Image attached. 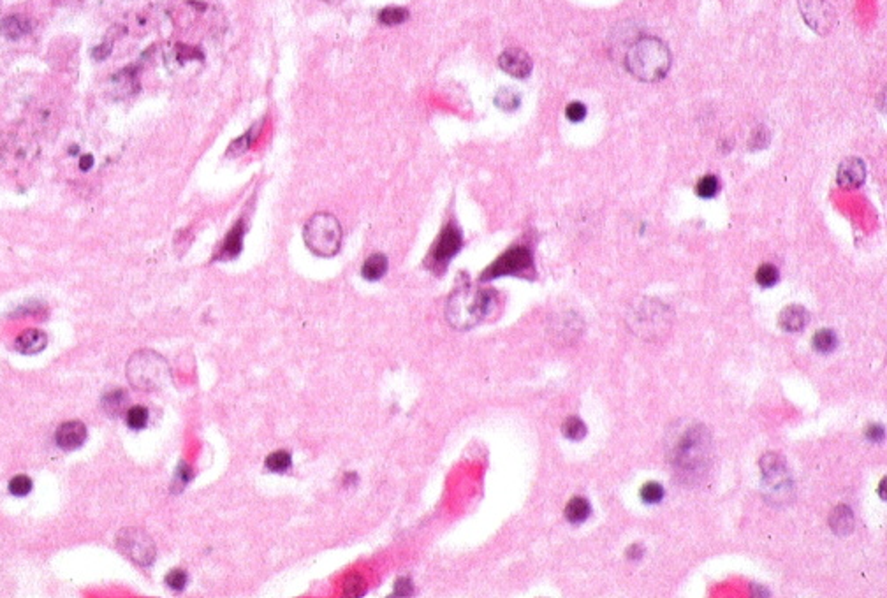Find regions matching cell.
<instances>
[{
  "instance_id": "40",
  "label": "cell",
  "mask_w": 887,
  "mask_h": 598,
  "mask_svg": "<svg viewBox=\"0 0 887 598\" xmlns=\"http://www.w3.org/2000/svg\"><path fill=\"white\" fill-rule=\"evenodd\" d=\"M866 435H868V438H870V440H882V438H884V428H882V426L873 424V426H870V429H868Z\"/></svg>"
},
{
  "instance_id": "4",
  "label": "cell",
  "mask_w": 887,
  "mask_h": 598,
  "mask_svg": "<svg viewBox=\"0 0 887 598\" xmlns=\"http://www.w3.org/2000/svg\"><path fill=\"white\" fill-rule=\"evenodd\" d=\"M127 377L139 391H157L171 378L169 364L161 354L153 351H139L127 364Z\"/></svg>"
},
{
  "instance_id": "35",
  "label": "cell",
  "mask_w": 887,
  "mask_h": 598,
  "mask_svg": "<svg viewBox=\"0 0 887 598\" xmlns=\"http://www.w3.org/2000/svg\"><path fill=\"white\" fill-rule=\"evenodd\" d=\"M166 584H168L171 590L181 591L185 588V584H187V572L180 570V568H175V570H171L168 575H166Z\"/></svg>"
},
{
  "instance_id": "17",
  "label": "cell",
  "mask_w": 887,
  "mask_h": 598,
  "mask_svg": "<svg viewBox=\"0 0 887 598\" xmlns=\"http://www.w3.org/2000/svg\"><path fill=\"white\" fill-rule=\"evenodd\" d=\"M810 315L808 311L805 310L803 307H797V305H793V307H787L786 310L780 313V327L784 331H789V333H797V331L805 329V326L808 324Z\"/></svg>"
},
{
  "instance_id": "39",
  "label": "cell",
  "mask_w": 887,
  "mask_h": 598,
  "mask_svg": "<svg viewBox=\"0 0 887 598\" xmlns=\"http://www.w3.org/2000/svg\"><path fill=\"white\" fill-rule=\"evenodd\" d=\"M190 477H192V472H190L189 466H187L185 463H180V466H178L177 470V475H175V482L178 484V488L180 489L185 488V484L189 482Z\"/></svg>"
},
{
  "instance_id": "23",
  "label": "cell",
  "mask_w": 887,
  "mask_h": 598,
  "mask_svg": "<svg viewBox=\"0 0 887 598\" xmlns=\"http://www.w3.org/2000/svg\"><path fill=\"white\" fill-rule=\"evenodd\" d=\"M292 464V457L291 454L286 453V451H277V453L270 454V456L264 460V466H266L270 472L275 473H282L286 470L291 468Z\"/></svg>"
},
{
  "instance_id": "20",
  "label": "cell",
  "mask_w": 887,
  "mask_h": 598,
  "mask_svg": "<svg viewBox=\"0 0 887 598\" xmlns=\"http://www.w3.org/2000/svg\"><path fill=\"white\" fill-rule=\"evenodd\" d=\"M566 516L570 523H583L590 516V504L583 496H574L567 504Z\"/></svg>"
},
{
  "instance_id": "30",
  "label": "cell",
  "mask_w": 887,
  "mask_h": 598,
  "mask_svg": "<svg viewBox=\"0 0 887 598\" xmlns=\"http://www.w3.org/2000/svg\"><path fill=\"white\" fill-rule=\"evenodd\" d=\"M755 280L761 287H773L778 282V269L771 264H762L755 273Z\"/></svg>"
},
{
  "instance_id": "16",
  "label": "cell",
  "mask_w": 887,
  "mask_h": 598,
  "mask_svg": "<svg viewBox=\"0 0 887 598\" xmlns=\"http://www.w3.org/2000/svg\"><path fill=\"white\" fill-rule=\"evenodd\" d=\"M32 32V21L27 16L11 14L0 20V34L6 39H20Z\"/></svg>"
},
{
  "instance_id": "37",
  "label": "cell",
  "mask_w": 887,
  "mask_h": 598,
  "mask_svg": "<svg viewBox=\"0 0 887 598\" xmlns=\"http://www.w3.org/2000/svg\"><path fill=\"white\" fill-rule=\"evenodd\" d=\"M566 114H567V118H569L570 122H581V120L586 116L585 104H581V103L569 104V106H567V110H566Z\"/></svg>"
},
{
  "instance_id": "36",
  "label": "cell",
  "mask_w": 887,
  "mask_h": 598,
  "mask_svg": "<svg viewBox=\"0 0 887 598\" xmlns=\"http://www.w3.org/2000/svg\"><path fill=\"white\" fill-rule=\"evenodd\" d=\"M412 581L408 577H398L395 581V588H393V595L395 597H408V595H412Z\"/></svg>"
},
{
  "instance_id": "32",
  "label": "cell",
  "mask_w": 887,
  "mask_h": 598,
  "mask_svg": "<svg viewBox=\"0 0 887 598\" xmlns=\"http://www.w3.org/2000/svg\"><path fill=\"white\" fill-rule=\"evenodd\" d=\"M365 579L361 575L350 574L347 575L346 583H343V593L349 595V597H361L365 593Z\"/></svg>"
},
{
  "instance_id": "8",
  "label": "cell",
  "mask_w": 887,
  "mask_h": 598,
  "mask_svg": "<svg viewBox=\"0 0 887 598\" xmlns=\"http://www.w3.org/2000/svg\"><path fill=\"white\" fill-rule=\"evenodd\" d=\"M461 247H464L461 231L456 225L448 224L442 229L435 243H433L432 250L428 254V259H426V264H428L430 269H433V271L444 269L448 266L449 260L461 250Z\"/></svg>"
},
{
  "instance_id": "29",
  "label": "cell",
  "mask_w": 887,
  "mask_h": 598,
  "mask_svg": "<svg viewBox=\"0 0 887 598\" xmlns=\"http://www.w3.org/2000/svg\"><path fill=\"white\" fill-rule=\"evenodd\" d=\"M561 431L566 435L569 440H581L583 437L586 435V426L583 424L581 419L577 417H569L564 426H561Z\"/></svg>"
},
{
  "instance_id": "34",
  "label": "cell",
  "mask_w": 887,
  "mask_h": 598,
  "mask_svg": "<svg viewBox=\"0 0 887 598\" xmlns=\"http://www.w3.org/2000/svg\"><path fill=\"white\" fill-rule=\"evenodd\" d=\"M254 130H255V127H252V129H248L240 139H236V141L232 143L231 146H229L228 155H241L243 152H247V150L250 148V145H252V136H254Z\"/></svg>"
},
{
  "instance_id": "24",
  "label": "cell",
  "mask_w": 887,
  "mask_h": 598,
  "mask_svg": "<svg viewBox=\"0 0 887 598\" xmlns=\"http://www.w3.org/2000/svg\"><path fill=\"white\" fill-rule=\"evenodd\" d=\"M126 403H127V396L123 394V391L120 389L111 391V393H108L106 396L102 398V406H104V410H106L108 413H111V415H118V413L122 412V410L126 409Z\"/></svg>"
},
{
  "instance_id": "43",
  "label": "cell",
  "mask_w": 887,
  "mask_h": 598,
  "mask_svg": "<svg viewBox=\"0 0 887 598\" xmlns=\"http://www.w3.org/2000/svg\"><path fill=\"white\" fill-rule=\"evenodd\" d=\"M69 152H71L72 155H76L78 154V146H72V150H69Z\"/></svg>"
},
{
  "instance_id": "22",
  "label": "cell",
  "mask_w": 887,
  "mask_h": 598,
  "mask_svg": "<svg viewBox=\"0 0 887 598\" xmlns=\"http://www.w3.org/2000/svg\"><path fill=\"white\" fill-rule=\"evenodd\" d=\"M829 524L840 535L848 533L852 530V512L847 507H844V505H840L837 511L833 512L831 517H829Z\"/></svg>"
},
{
  "instance_id": "25",
  "label": "cell",
  "mask_w": 887,
  "mask_h": 598,
  "mask_svg": "<svg viewBox=\"0 0 887 598\" xmlns=\"http://www.w3.org/2000/svg\"><path fill=\"white\" fill-rule=\"evenodd\" d=\"M495 104L497 107H500L502 111H516L521 104V97L516 94L515 90H510V88H502L499 94L495 95Z\"/></svg>"
},
{
  "instance_id": "12",
  "label": "cell",
  "mask_w": 887,
  "mask_h": 598,
  "mask_svg": "<svg viewBox=\"0 0 887 598\" xmlns=\"http://www.w3.org/2000/svg\"><path fill=\"white\" fill-rule=\"evenodd\" d=\"M87 440V428L79 421H67L55 431V442L63 451H74Z\"/></svg>"
},
{
  "instance_id": "11",
  "label": "cell",
  "mask_w": 887,
  "mask_h": 598,
  "mask_svg": "<svg viewBox=\"0 0 887 598\" xmlns=\"http://www.w3.org/2000/svg\"><path fill=\"white\" fill-rule=\"evenodd\" d=\"M801 12L805 14V20L815 30L824 34L829 28L833 20V11L826 0H801Z\"/></svg>"
},
{
  "instance_id": "27",
  "label": "cell",
  "mask_w": 887,
  "mask_h": 598,
  "mask_svg": "<svg viewBox=\"0 0 887 598\" xmlns=\"http://www.w3.org/2000/svg\"><path fill=\"white\" fill-rule=\"evenodd\" d=\"M719 189H720L719 180H717L713 174H708V176L699 180L697 187H695V192H697L699 197H703V199H711V197L717 196Z\"/></svg>"
},
{
  "instance_id": "13",
  "label": "cell",
  "mask_w": 887,
  "mask_h": 598,
  "mask_svg": "<svg viewBox=\"0 0 887 598\" xmlns=\"http://www.w3.org/2000/svg\"><path fill=\"white\" fill-rule=\"evenodd\" d=\"M864 178H866V167L864 162L857 157H848L838 167L837 181L838 185L844 189H857L863 185Z\"/></svg>"
},
{
  "instance_id": "18",
  "label": "cell",
  "mask_w": 887,
  "mask_h": 598,
  "mask_svg": "<svg viewBox=\"0 0 887 598\" xmlns=\"http://www.w3.org/2000/svg\"><path fill=\"white\" fill-rule=\"evenodd\" d=\"M113 85H114V90L118 92L117 97H129V95L136 94V92L139 90L136 69L134 68L123 69V71H120L118 74H114Z\"/></svg>"
},
{
  "instance_id": "33",
  "label": "cell",
  "mask_w": 887,
  "mask_h": 598,
  "mask_svg": "<svg viewBox=\"0 0 887 598\" xmlns=\"http://www.w3.org/2000/svg\"><path fill=\"white\" fill-rule=\"evenodd\" d=\"M32 491V480L27 475H16L9 482V493L14 496H27Z\"/></svg>"
},
{
  "instance_id": "31",
  "label": "cell",
  "mask_w": 887,
  "mask_h": 598,
  "mask_svg": "<svg viewBox=\"0 0 887 598\" xmlns=\"http://www.w3.org/2000/svg\"><path fill=\"white\" fill-rule=\"evenodd\" d=\"M641 498L644 504H659L664 498V488L659 482H646L641 488Z\"/></svg>"
},
{
  "instance_id": "1",
  "label": "cell",
  "mask_w": 887,
  "mask_h": 598,
  "mask_svg": "<svg viewBox=\"0 0 887 598\" xmlns=\"http://www.w3.org/2000/svg\"><path fill=\"white\" fill-rule=\"evenodd\" d=\"M671 466L681 482L697 484L708 475L711 466V437L703 424H694L685 431L671 451Z\"/></svg>"
},
{
  "instance_id": "28",
  "label": "cell",
  "mask_w": 887,
  "mask_h": 598,
  "mask_svg": "<svg viewBox=\"0 0 887 598\" xmlns=\"http://www.w3.org/2000/svg\"><path fill=\"white\" fill-rule=\"evenodd\" d=\"M148 417H150L148 409H146V406L136 405L132 406V409H129V412H127V417H126L127 426L132 429H141L145 428L146 422H148Z\"/></svg>"
},
{
  "instance_id": "42",
  "label": "cell",
  "mask_w": 887,
  "mask_h": 598,
  "mask_svg": "<svg viewBox=\"0 0 887 598\" xmlns=\"http://www.w3.org/2000/svg\"><path fill=\"white\" fill-rule=\"evenodd\" d=\"M324 2H328V4H340L342 0H324Z\"/></svg>"
},
{
  "instance_id": "10",
  "label": "cell",
  "mask_w": 887,
  "mask_h": 598,
  "mask_svg": "<svg viewBox=\"0 0 887 598\" xmlns=\"http://www.w3.org/2000/svg\"><path fill=\"white\" fill-rule=\"evenodd\" d=\"M499 65L504 72L512 78H528L532 72V60L519 48H509L499 56Z\"/></svg>"
},
{
  "instance_id": "9",
  "label": "cell",
  "mask_w": 887,
  "mask_h": 598,
  "mask_svg": "<svg viewBox=\"0 0 887 598\" xmlns=\"http://www.w3.org/2000/svg\"><path fill=\"white\" fill-rule=\"evenodd\" d=\"M761 470L764 475L766 486L771 495H786L790 491V479L787 473L786 463L777 454H766L761 460Z\"/></svg>"
},
{
  "instance_id": "21",
  "label": "cell",
  "mask_w": 887,
  "mask_h": 598,
  "mask_svg": "<svg viewBox=\"0 0 887 598\" xmlns=\"http://www.w3.org/2000/svg\"><path fill=\"white\" fill-rule=\"evenodd\" d=\"M812 345L817 352H821V354H829V352L835 351L838 345L837 335H835L831 329L817 331L815 335H813Z\"/></svg>"
},
{
  "instance_id": "15",
  "label": "cell",
  "mask_w": 887,
  "mask_h": 598,
  "mask_svg": "<svg viewBox=\"0 0 887 598\" xmlns=\"http://www.w3.org/2000/svg\"><path fill=\"white\" fill-rule=\"evenodd\" d=\"M14 345L16 351L21 352V354H39L46 349L48 338L43 331L27 329L16 338Z\"/></svg>"
},
{
  "instance_id": "19",
  "label": "cell",
  "mask_w": 887,
  "mask_h": 598,
  "mask_svg": "<svg viewBox=\"0 0 887 598\" xmlns=\"http://www.w3.org/2000/svg\"><path fill=\"white\" fill-rule=\"evenodd\" d=\"M388 271V257L384 254H373L365 260L361 268L363 278L368 282H377Z\"/></svg>"
},
{
  "instance_id": "7",
  "label": "cell",
  "mask_w": 887,
  "mask_h": 598,
  "mask_svg": "<svg viewBox=\"0 0 887 598\" xmlns=\"http://www.w3.org/2000/svg\"><path fill=\"white\" fill-rule=\"evenodd\" d=\"M117 546L127 558L143 567L152 565L155 559V544L148 533L138 528H127L120 531L117 537Z\"/></svg>"
},
{
  "instance_id": "41",
  "label": "cell",
  "mask_w": 887,
  "mask_h": 598,
  "mask_svg": "<svg viewBox=\"0 0 887 598\" xmlns=\"http://www.w3.org/2000/svg\"><path fill=\"white\" fill-rule=\"evenodd\" d=\"M92 165H94V157L92 155H83L79 158V169L81 171H90Z\"/></svg>"
},
{
  "instance_id": "2",
  "label": "cell",
  "mask_w": 887,
  "mask_h": 598,
  "mask_svg": "<svg viewBox=\"0 0 887 598\" xmlns=\"http://www.w3.org/2000/svg\"><path fill=\"white\" fill-rule=\"evenodd\" d=\"M495 301L497 296L493 291L464 285L449 296L446 305V319L455 329H470L493 311Z\"/></svg>"
},
{
  "instance_id": "38",
  "label": "cell",
  "mask_w": 887,
  "mask_h": 598,
  "mask_svg": "<svg viewBox=\"0 0 887 598\" xmlns=\"http://www.w3.org/2000/svg\"><path fill=\"white\" fill-rule=\"evenodd\" d=\"M111 52H113V43H111V41H106V43L99 44V46H95L94 50H92V56H94V60L102 62V60H106L108 56L111 55Z\"/></svg>"
},
{
  "instance_id": "6",
  "label": "cell",
  "mask_w": 887,
  "mask_h": 598,
  "mask_svg": "<svg viewBox=\"0 0 887 598\" xmlns=\"http://www.w3.org/2000/svg\"><path fill=\"white\" fill-rule=\"evenodd\" d=\"M534 271V257L526 247H512L490 264L481 275V282L500 276H526Z\"/></svg>"
},
{
  "instance_id": "14",
  "label": "cell",
  "mask_w": 887,
  "mask_h": 598,
  "mask_svg": "<svg viewBox=\"0 0 887 598\" xmlns=\"http://www.w3.org/2000/svg\"><path fill=\"white\" fill-rule=\"evenodd\" d=\"M243 236H245V224L241 220L236 222L235 227L229 231L224 243H222V247H220L219 254H217V259L229 260L240 256L241 248H243Z\"/></svg>"
},
{
  "instance_id": "3",
  "label": "cell",
  "mask_w": 887,
  "mask_h": 598,
  "mask_svg": "<svg viewBox=\"0 0 887 598\" xmlns=\"http://www.w3.org/2000/svg\"><path fill=\"white\" fill-rule=\"evenodd\" d=\"M625 68L641 81H659L671 68V52L659 37H639L625 55Z\"/></svg>"
},
{
  "instance_id": "26",
  "label": "cell",
  "mask_w": 887,
  "mask_h": 598,
  "mask_svg": "<svg viewBox=\"0 0 887 598\" xmlns=\"http://www.w3.org/2000/svg\"><path fill=\"white\" fill-rule=\"evenodd\" d=\"M408 18V11L405 8H395L389 6L379 12V21L382 25H400Z\"/></svg>"
},
{
  "instance_id": "5",
  "label": "cell",
  "mask_w": 887,
  "mask_h": 598,
  "mask_svg": "<svg viewBox=\"0 0 887 598\" xmlns=\"http://www.w3.org/2000/svg\"><path fill=\"white\" fill-rule=\"evenodd\" d=\"M303 240L310 252L319 257H333L340 250L342 227L331 213H317L305 224Z\"/></svg>"
}]
</instances>
